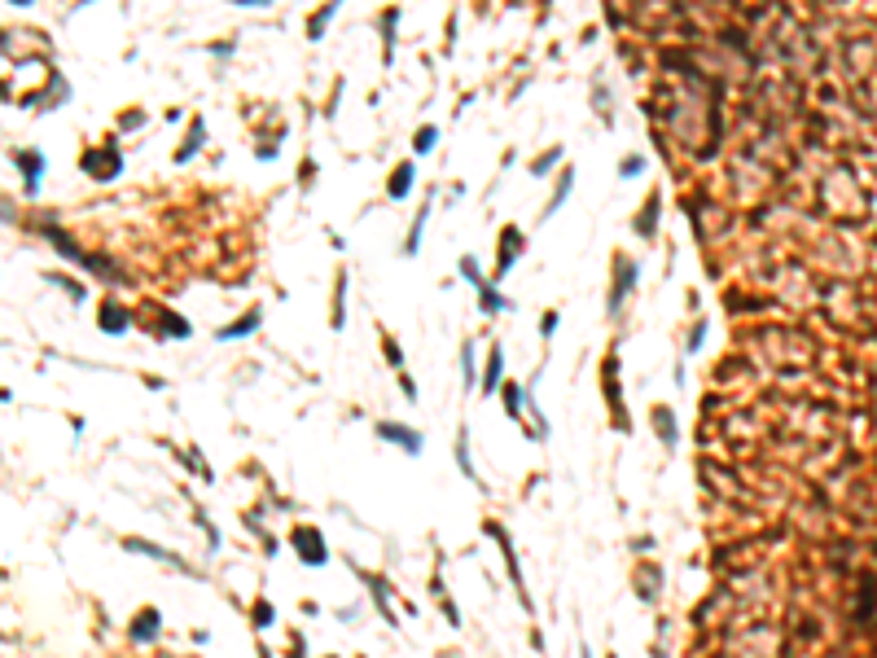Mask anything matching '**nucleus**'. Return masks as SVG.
Masks as SVG:
<instances>
[{
	"instance_id": "obj_1",
	"label": "nucleus",
	"mask_w": 877,
	"mask_h": 658,
	"mask_svg": "<svg viewBox=\"0 0 877 658\" xmlns=\"http://www.w3.org/2000/svg\"><path fill=\"white\" fill-rule=\"evenodd\" d=\"M378 439H395L408 457H417L422 452V435L417 430H408V426H395V422H378Z\"/></svg>"
},
{
	"instance_id": "obj_2",
	"label": "nucleus",
	"mask_w": 877,
	"mask_h": 658,
	"mask_svg": "<svg viewBox=\"0 0 877 658\" xmlns=\"http://www.w3.org/2000/svg\"><path fill=\"white\" fill-rule=\"evenodd\" d=\"M294 548L311 562V566H320V562H325V548H320V531H311V526L294 531Z\"/></svg>"
},
{
	"instance_id": "obj_3",
	"label": "nucleus",
	"mask_w": 877,
	"mask_h": 658,
	"mask_svg": "<svg viewBox=\"0 0 877 658\" xmlns=\"http://www.w3.org/2000/svg\"><path fill=\"white\" fill-rule=\"evenodd\" d=\"M632 281H636V268H632L628 259H619V285L610 290V312H619V307H623V294L632 290Z\"/></svg>"
},
{
	"instance_id": "obj_4",
	"label": "nucleus",
	"mask_w": 877,
	"mask_h": 658,
	"mask_svg": "<svg viewBox=\"0 0 877 658\" xmlns=\"http://www.w3.org/2000/svg\"><path fill=\"white\" fill-rule=\"evenodd\" d=\"M522 250V237H518V229H504V237H500V268H496V277H504L509 272V263H513V255Z\"/></svg>"
},
{
	"instance_id": "obj_5",
	"label": "nucleus",
	"mask_w": 877,
	"mask_h": 658,
	"mask_svg": "<svg viewBox=\"0 0 877 658\" xmlns=\"http://www.w3.org/2000/svg\"><path fill=\"white\" fill-rule=\"evenodd\" d=\"M158 610H145V615H141V624H132V641H154L158 637Z\"/></svg>"
},
{
	"instance_id": "obj_6",
	"label": "nucleus",
	"mask_w": 877,
	"mask_h": 658,
	"mask_svg": "<svg viewBox=\"0 0 877 658\" xmlns=\"http://www.w3.org/2000/svg\"><path fill=\"white\" fill-rule=\"evenodd\" d=\"M259 320H263L259 312H246L242 320H237V325H224V329H220V338H224V342H228V338H242V333H250V329L259 325Z\"/></svg>"
},
{
	"instance_id": "obj_7",
	"label": "nucleus",
	"mask_w": 877,
	"mask_h": 658,
	"mask_svg": "<svg viewBox=\"0 0 877 658\" xmlns=\"http://www.w3.org/2000/svg\"><path fill=\"white\" fill-rule=\"evenodd\" d=\"M408 185H413V163H404L400 172L391 176V198H404V194H408Z\"/></svg>"
},
{
	"instance_id": "obj_8",
	"label": "nucleus",
	"mask_w": 877,
	"mask_h": 658,
	"mask_svg": "<svg viewBox=\"0 0 877 658\" xmlns=\"http://www.w3.org/2000/svg\"><path fill=\"white\" fill-rule=\"evenodd\" d=\"M500 387V347H491V360H487V373H483V391H496Z\"/></svg>"
},
{
	"instance_id": "obj_9",
	"label": "nucleus",
	"mask_w": 877,
	"mask_h": 658,
	"mask_svg": "<svg viewBox=\"0 0 877 658\" xmlns=\"http://www.w3.org/2000/svg\"><path fill=\"white\" fill-rule=\"evenodd\" d=\"M654 417H658V430H663V444H676V422H671V413L658 409Z\"/></svg>"
},
{
	"instance_id": "obj_10",
	"label": "nucleus",
	"mask_w": 877,
	"mask_h": 658,
	"mask_svg": "<svg viewBox=\"0 0 877 658\" xmlns=\"http://www.w3.org/2000/svg\"><path fill=\"white\" fill-rule=\"evenodd\" d=\"M123 325H127V316L118 312V307H105L101 312V329H123Z\"/></svg>"
},
{
	"instance_id": "obj_11",
	"label": "nucleus",
	"mask_w": 877,
	"mask_h": 658,
	"mask_svg": "<svg viewBox=\"0 0 877 658\" xmlns=\"http://www.w3.org/2000/svg\"><path fill=\"white\" fill-rule=\"evenodd\" d=\"M478 290H483V312H500V307H504V298L491 290V285H478Z\"/></svg>"
},
{
	"instance_id": "obj_12",
	"label": "nucleus",
	"mask_w": 877,
	"mask_h": 658,
	"mask_svg": "<svg viewBox=\"0 0 877 658\" xmlns=\"http://www.w3.org/2000/svg\"><path fill=\"white\" fill-rule=\"evenodd\" d=\"M461 364H465V387L474 391V356H470V342L461 347Z\"/></svg>"
},
{
	"instance_id": "obj_13",
	"label": "nucleus",
	"mask_w": 877,
	"mask_h": 658,
	"mask_svg": "<svg viewBox=\"0 0 877 658\" xmlns=\"http://www.w3.org/2000/svg\"><path fill=\"white\" fill-rule=\"evenodd\" d=\"M504 404H509V417H522V409H518V387H504Z\"/></svg>"
},
{
	"instance_id": "obj_14",
	"label": "nucleus",
	"mask_w": 877,
	"mask_h": 658,
	"mask_svg": "<svg viewBox=\"0 0 877 658\" xmlns=\"http://www.w3.org/2000/svg\"><path fill=\"white\" fill-rule=\"evenodd\" d=\"M255 624H272V606H268V602L255 606Z\"/></svg>"
},
{
	"instance_id": "obj_15",
	"label": "nucleus",
	"mask_w": 877,
	"mask_h": 658,
	"mask_svg": "<svg viewBox=\"0 0 877 658\" xmlns=\"http://www.w3.org/2000/svg\"><path fill=\"white\" fill-rule=\"evenodd\" d=\"M386 360H391L395 369H404V356H400V347H395L391 338H386Z\"/></svg>"
}]
</instances>
